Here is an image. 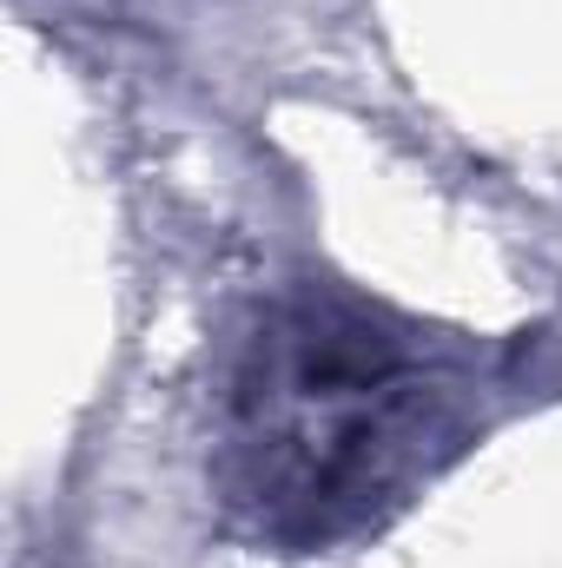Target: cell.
Listing matches in <instances>:
<instances>
[{"label":"cell","mask_w":562,"mask_h":568,"mask_svg":"<svg viewBox=\"0 0 562 568\" xmlns=\"http://www.w3.org/2000/svg\"><path fill=\"white\" fill-rule=\"evenodd\" d=\"M496 371L463 337L344 284H272L212 371V483L265 549H338L384 529L490 424Z\"/></svg>","instance_id":"obj_1"}]
</instances>
